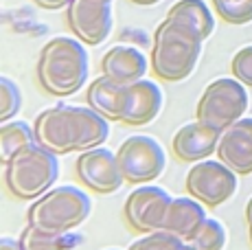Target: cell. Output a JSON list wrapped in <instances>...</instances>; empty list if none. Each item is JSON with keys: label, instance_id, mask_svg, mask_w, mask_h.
Returning a JSON list of instances; mask_svg holds the SVG:
<instances>
[{"label": "cell", "instance_id": "cell-1", "mask_svg": "<svg viewBox=\"0 0 252 250\" xmlns=\"http://www.w3.org/2000/svg\"><path fill=\"white\" fill-rule=\"evenodd\" d=\"M33 129L40 145L62 156L101 147L110 136V121L90 105L57 103L37 114Z\"/></svg>", "mask_w": 252, "mask_h": 250}, {"label": "cell", "instance_id": "cell-2", "mask_svg": "<svg viewBox=\"0 0 252 250\" xmlns=\"http://www.w3.org/2000/svg\"><path fill=\"white\" fill-rule=\"evenodd\" d=\"M204 35L195 27L164 18L154 31L152 68L162 81H182L195 70Z\"/></svg>", "mask_w": 252, "mask_h": 250}, {"label": "cell", "instance_id": "cell-3", "mask_svg": "<svg viewBox=\"0 0 252 250\" xmlns=\"http://www.w3.org/2000/svg\"><path fill=\"white\" fill-rule=\"evenodd\" d=\"M37 81L53 97H68L81 90L88 79V53L72 37H55L37 57Z\"/></svg>", "mask_w": 252, "mask_h": 250}, {"label": "cell", "instance_id": "cell-4", "mask_svg": "<svg viewBox=\"0 0 252 250\" xmlns=\"http://www.w3.org/2000/svg\"><path fill=\"white\" fill-rule=\"evenodd\" d=\"M57 178H60L57 154L46 150L37 141L4 162V187L18 200H37L46 191H51Z\"/></svg>", "mask_w": 252, "mask_h": 250}, {"label": "cell", "instance_id": "cell-5", "mask_svg": "<svg viewBox=\"0 0 252 250\" xmlns=\"http://www.w3.org/2000/svg\"><path fill=\"white\" fill-rule=\"evenodd\" d=\"M92 202L88 193L72 185L55 187L29 206V226L53 235H64L86 222Z\"/></svg>", "mask_w": 252, "mask_h": 250}, {"label": "cell", "instance_id": "cell-6", "mask_svg": "<svg viewBox=\"0 0 252 250\" xmlns=\"http://www.w3.org/2000/svg\"><path fill=\"white\" fill-rule=\"evenodd\" d=\"M248 110V93L241 81L235 77H220L206 86L195 108V121L208 127L224 132L232 123L244 119Z\"/></svg>", "mask_w": 252, "mask_h": 250}, {"label": "cell", "instance_id": "cell-7", "mask_svg": "<svg viewBox=\"0 0 252 250\" xmlns=\"http://www.w3.org/2000/svg\"><path fill=\"white\" fill-rule=\"evenodd\" d=\"M116 158H119L125 182H132V185L154 182L167 165V154L162 145L156 138L145 136V134L125 138L116 152Z\"/></svg>", "mask_w": 252, "mask_h": 250}, {"label": "cell", "instance_id": "cell-8", "mask_svg": "<svg viewBox=\"0 0 252 250\" xmlns=\"http://www.w3.org/2000/svg\"><path fill=\"white\" fill-rule=\"evenodd\" d=\"M187 191L191 198L202 202L204 206H221L237 191V174L221 160H200L193 162L187 174Z\"/></svg>", "mask_w": 252, "mask_h": 250}, {"label": "cell", "instance_id": "cell-9", "mask_svg": "<svg viewBox=\"0 0 252 250\" xmlns=\"http://www.w3.org/2000/svg\"><path fill=\"white\" fill-rule=\"evenodd\" d=\"M66 22L75 37L84 44L96 46L108 40L112 31V0H70Z\"/></svg>", "mask_w": 252, "mask_h": 250}, {"label": "cell", "instance_id": "cell-10", "mask_svg": "<svg viewBox=\"0 0 252 250\" xmlns=\"http://www.w3.org/2000/svg\"><path fill=\"white\" fill-rule=\"evenodd\" d=\"M171 204V195L156 185H140L125 200V222L136 233H156L162 230L167 209Z\"/></svg>", "mask_w": 252, "mask_h": 250}, {"label": "cell", "instance_id": "cell-11", "mask_svg": "<svg viewBox=\"0 0 252 250\" xmlns=\"http://www.w3.org/2000/svg\"><path fill=\"white\" fill-rule=\"evenodd\" d=\"M75 174L84 187L103 195L119 191L125 182L119 158L108 147H94V150L81 152V156L75 162Z\"/></svg>", "mask_w": 252, "mask_h": 250}, {"label": "cell", "instance_id": "cell-12", "mask_svg": "<svg viewBox=\"0 0 252 250\" xmlns=\"http://www.w3.org/2000/svg\"><path fill=\"white\" fill-rule=\"evenodd\" d=\"M162 93L154 81L140 79L136 84L123 86L119 121L125 125H147L160 114Z\"/></svg>", "mask_w": 252, "mask_h": 250}, {"label": "cell", "instance_id": "cell-13", "mask_svg": "<svg viewBox=\"0 0 252 250\" xmlns=\"http://www.w3.org/2000/svg\"><path fill=\"white\" fill-rule=\"evenodd\" d=\"M217 158L237 176L252 174V117L226 127L217 143Z\"/></svg>", "mask_w": 252, "mask_h": 250}, {"label": "cell", "instance_id": "cell-14", "mask_svg": "<svg viewBox=\"0 0 252 250\" xmlns=\"http://www.w3.org/2000/svg\"><path fill=\"white\" fill-rule=\"evenodd\" d=\"M221 132L208 127V125L193 121L187 123L173 134L171 138V150L176 154L178 160L182 162H200L213 156L217 152V143H220Z\"/></svg>", "mask_w": 252, "mask_h": 250}, {"label": "cell", "instance_id": "cell-15", "mask_svg": "<svg viewBox=\"0 0 252 250\" xmlns=\"http://www.w3.org/2000/svg\"><path fill=\"white\" fill-rule=\"evenodd\" d=\"M101 73L110 77L116 84H136V81L145 79L147 73V60L138 49L134 46H112L101 60Z\"/></svg>", "mask_w": 252, "mask_h": 250}, {"label": "cell", "instance_id": "cell-16", "mask_svg": "<svg viewBox=\"0 0 252 250\" xmlns=\"http://www.w3.org/2000/svg\"><path fill=\"white\" fill-rule=\"evenodd\" d=\"M206 219L204 204L195 198H171V204L167 209L162 230L180 237L182 242H189L191 235L197 230V226Z\"/></svg>", "mask_w": 252, "mask_h": 250}, {"label": "cell", "instance_id": "cell-17", "mask_svg": "<svg viewBox=\"0 0 252 250\" xmlns=\"http://www.w3.org/2000/svg\"><path fill=\"white\" fill-rule=\"evenodd\" d=\"M121 97H123V84H116L110 77L101 75L88 86V105L92 110L105 117L108 121H119Z\"/></svg>", "mask_w": 252, "mask_h": 250}, {"label": "cell", "instance_id": "cell-18", "mask_svg": "<svg viewBox=\"0 0 252 250\" xmlns=\"http://www.w3.org/2000/svg\"><path fill=\"white\" fill-rule=\"evenodd\" d=\"M167 16L178 18V20L195 27L197 31L204 35V40L215 31V20H213V16H211V9H208L202 0H180V2H176L169 9Z\"/></svg>", "mask_w": 252, "mask_h": 250}, {"label": "cell", "instance_id": "cell-19", "mask_svg": "<svg viewBox=\"0 0 252 250\" xmlns=\"http://www.w3.org/2000/svg\"><path fill=\"white\" fill-rule=\"evenodd\" d=\"M35 129L24 121H7L0 129V158L2 162L11 160L20 150L35 143Z\"/></svg>", "mask_w": 252, "mask_h": 250}, {"label": "cell", "instance_id": "cell-20", "mask_svg": "<svg viewBox=\"0 0 252 250\" xmlns=\"http://www.w3.org/2000/svg\"><path fill=\"white\" fill-rule=\"evenodd\" d=\"M20 242L24 250H70L81 242L75 235H53V233H44V230H37L33 226L27 224V228L22 230Z\"/></svg>", "mask_w": 252, "mask_h": 250}, {"label": "cell", "instance_id": "cell-21", "mask_svg": "<svg viewBox=\"0 0 252 250\" xmlns=\"http://www.w3.org/2000/svg\"><path fill=\"white\" fill-rule=\"evenodd\" d=\"M187 244H191L195 250H221L226 246V228L220 219L206 218L197 226V230L191 235Z\"/></svg>", "mask_w": 252, "mask_h": 250}, {"label": "cell", "instance_id": "cell-22", "mask_svg": "<svg viewBox=\"0 0 252 250\" xmlns=\"http://www.w3.org/2000/svg\"><path fill=\"white\" fill-rule=\"evenodd\" d=\"M213 9L228 25L252 22V0H213Z\"/></svg>", "mask_w": 252, "mask_h": 250}, {"label": "cell", "instance_id": "cell-23", "mask_svg": "<svg viewBox=\"0 0 252 250\" xmlns=\"http://www.w3.org/2000/svg\"><path fill=\"white\" fill-rule=\"evenodd\" d=\"M22 108V93L9 77L0 79V121L7 123L20 112Z\"/></svg>", "mask_w": 252, "mask_h": 250}, {"label": "cell", "instance_id": "cell-24", "mask_svg": "<svg viewBox=\"0 0 252 250\" xmlns=\"http://www.w3.org/2000/svg\"><path fill=\"white\" fill-rule=\"evenodd\" d=\"M184 244L187 242H182L176 235L164 233V230H156V233L143 235L127 250H182Z\"/></svg>", "mask_w": 252, "mask_h": 250}, {"label": "cell", "instance_id": "cell-25", "mask_svg": "<svg viewBox=\"0 0 252 250\" xmlns=\"http://www.w3.org/2000/svg\"><path fill=\"white\" fill-rule=\"evenodd\" d=\"M230 70L237 81L252 88V46H244L235 53L230 62Z\"/></svg>", "mask_w": 252, "mask_h": 250}, {"label": "cell", "instance_id": "cell-26", "mask_svg": "<svg viewBox=\"0 0 252 250\" xmlns=\"http://www.w3.org/2000/svg\"><path fill=\"white\" fill-rule=\"evenodd\" d=\"M33 2H35L37 7L46 9V11H57V9H62V7H68L70 0H33Z\"/></svg>", "mask_w": 252, "mask_h": 250}, {"label": "cell", "instance_id": "cell-27", "mask_svg": "<svg viewBox=\"0 0 252 250\" xmlns=\"http://www.w3.org/2000/svg\"><path fill=\"white\" fill-rule=\"evenodd\" d=\"M0 250H24L20 239H13V237H2L0 242Z\"/></svg>", "mask_w": 252, "mask_h": 250}, {"label": "cell", "instance_id": "cell-28", "mask_svg": "<svg viewBox=\"0 0 252 250\" xmlns=\"http://www.w3.org/2000/svg\"><path fill=\"white\" fill-rule=\"evenodd\" d=\"M246 224H248V230H252V195L246 204Z\"/></svg>", "mask_w": 252, "mask_h": 250}, {"label": "cell", "instance_id": "cell-29", "mask_svg": "<svg viewBox=\"0 0 252 250\" xmlns=\"http://www.w3.org/2000/svg\"><path fill=\"white\" fill-rule=\"evenodd\" d=\"M134 4H140V7H152V4L160 2V0H132Z\"/></svg>", "mask_w": 252, "mask_h": 250}, {"label": "cell", "instance_id": "cell-30", "mask_svg": "<svg viewBox=\"0 0 252 250\" xmlns=\"http://www.w3.org/2000/svg\"><path fill=\"white\" fill-rule=\"evenodd\" d=\"M182 250H195V248H193L191 244H184V248H182Z\"/></svg>", "mask_w": 252, "mask_h": 250}, {"label": "cell", "instance_id": "cell-31", "mask_svg": "<svg viewBox=\"0 0 252 250\" xmlns=\"http://www.w3.org/2000/svg\"><path fill=\"white\" fill-rule=\"evenodd\" d=\"M248 239H250V244H252V230H248Z\"/></svg>", "mask_w": 252, "mask_h": 250}, {"label": "cell", "instance_id": "cell-32", "mask_svg": "<svg viewBox=\"0 0 252 250\" xmlns=\"http://www.w3.org/2000/svg\"><path fill=\"white\" fill-rule=\"evenodd\" d=\"M112 250H116V248H112Z\"/></svg>", "mask_w": 252, "mask_h": 250}]
</instances>
